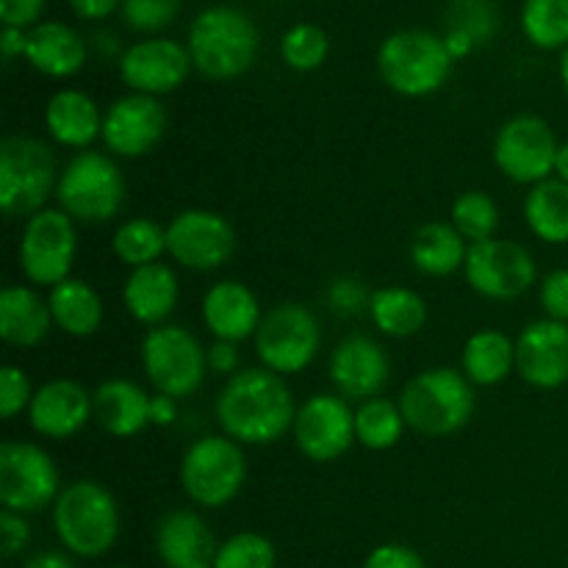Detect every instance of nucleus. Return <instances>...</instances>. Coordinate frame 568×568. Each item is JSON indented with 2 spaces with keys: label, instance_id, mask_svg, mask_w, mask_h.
Returning a JSON list of instances; mask_svg holds the SVG:
<instances>
[{
  "label": "nucleus",
  "instance_id": "f03ea898",
  "mask_svg": "<svg viewBox=\"0 0 568 568\" xmlns=\"http://www.w3.org/2000/svg\"><path fill=\"white\" fill-rule=\"evenodd\" d=\"M405 425L425 438H444L464 430L475 414V386L453 366L425 369L405 383L399 394Z\"/></svg>",
  "mask_w": 568,
  "mask_h": 568
},
{
  "label": "nucleus",
  "instance_id": "49530a36",
  "mask_svg": "<svg viewBox=\"0 0 568 568\" xmlns=\"http://www.w3.org/2000/svg\"><path fill=\"white\" fill-rule=\"evenodd\" d=\"M369 297L372 294H366L364 286L353 277H342L331 286V305L342 314H358L361 308H369Z\"/></svg>",
  "mask_w": 568,
  "mask_h": 568
},
{
  "label": "nucleus",
  "instance_id": "5701e85b",
  "mask_svg": "<svg viewBox=\"0 0 568 568\" xmlns=\"http://www.w3.org/2000/svg\"><path fill=\"white\" fill-rule=\"evenodd\" d=\"M261 320H264V311H261L258 297L242 281H220L205 292L203 322L214 342L242 344L255 338Z\"/></svg>",
  "mask_w": 568,
  "mask_h": 568
},
{
  "label": "nucleus",
  "instance_id": "f8f14e48",
  "mask_svg": "<svg viewBox=\"0 0 568 568\" xmlns=\"http://www.w3.org/2000/svg\"><path fill=\"white\" fill-rule=\"evenodd\" d=\"M78 253L75 220L61 209H42L26 220L20 239V270L31 286H59L70 277Z\"/></svg>",
  "mask_w": 568,
  "mask_h": 568
},
{
  "label": "nucleus",
  "instance_id": "a878e982",
  "mask_svg": "<svg viewBox=\"0 0 568 568\" xmlns=\"http://www.w3.org/2000/svg\"><path fill=\"white\" fill-rule=\"evenodd\" d=\"M44 128L55 144L81 153L103 133V111L81 89H61L44 105Z\"/></svg>",
  "mask_w": 568,
  "mask_h": 568
},
{
  "label": "nucleus",
  "instance_id": "9b49d317",
  "mask_svg": "<svg viewBox=\"0 0 568 568\" xmlns=\"http://www.w3.org/2000/svg\"><path fill=\"white\" fill-rule=\"evenodd\" d=\"M61 475L48 449L33 442L0 444V505L20 516L53 508L61 494Z\"/></svg>",
  "mask_w": 568,
  "mask_h": 568
},
{
  "label": "nucleus",
  "instance_id": "20e7f679",
  "mask_svg": "<svg viewBox=\"0 0 568 568\" xmlns=\"http://www.w3.org/2000/svg\"><path fill=\"white\" fill-rule=\"evenodd\" d=\"M53 530L75 558H103L120 538L116 499L98 480H75L53 503Z\"/></svg>",
  "mask_w": 568,
  "mask_h": 568
},
{
  "label": "nucleus",
  "instance_id": "7c9ffc66",
  "mask_svg": "<svg viewBox=\"0 0 568 568\" xmlns=\"http://www.w3.org/2000/svg\"><path fill=\"white\" fill-rule=\"evenodd\" d=\"M53 327L72 338H89L103 325V300L81 277H67L48 292Z\"/></svg>",
  "mask_w": 568,
  "mask_h": 568
},
{
  "label": "nucleus",
  "instance_id": "79ce46f5",
  "mask_svg": "<svg viewBox=\"0 0 568 568\" xmlns=\"http://www.w3.org/2000/svg\"><path fill=\"white\" fill-rule=\"evenodd\" d=\"M31 399H33V388L31 381H28L26 369L14 364H6L0 369V416L6 422L14 419L17 414L31 408Z\"/></svg>",
  "mask_w": 568,
  "mask_h": 568
},
{
  "label": "nucleus",
  "instance_id": "7ed1b4c3",
  "mask_svg": "<svg viewBox=\"0 0 568 568\" xmlns=\"http://www.w3.org/2000/svg\"><path fill=\"white\" fill-rule=\"evenodd\" d=\"M186 48L194 70L211 81H233L253 67L258 28L233 6H211L194 17Z\"/></svg>",
  "mask_w": 568,
  "mask_h": 568
},
{
  "label": "nucleus",
  "instance_id": "ea45409f",
  "mask_svg": "<svg viewBox=\"0 0 568 568\" xmlns=\"http://www.w3.org/2000/svg\"><path fill=\"white\" fill-rule=\"evenodd\" d=\"M183 0H122V20L136 33H155L172 26L181 14Z\"/></svg>",
  "mask_w": 568,
  "mask_h": 568
},
{
  "label": "nucleus",
  "instance_id": "72a5a7b5",
  "mask_svg": "<svg viewBox=\"0 0 568 568\" xmlns=\"http://www.w3.org/2000/svg\"><path fill=\"white\" fill-rule=\"evenodd\" d=\"M399 403L386 397H372L355 408V442L372 453H386L399 444L405 433Z\"/></svg>",
  "mask_w": 568,
  "mask_h": 568
},
{
  "label": "nucleus",
  "instance_id": "a211bd4d",
  "mask_svg": "<svg viewBox=\"0 0 568 568\" xmlns=\"http://www.w3.org/2000/svg\"><path fill=\"white\" fill-rule=\"evenodd\" d=\"M192 55L186 44L166 37L142 39L131 44L120 59V75L131 92L161 98L181 87L192 72Z\"/></svg>",
  "mask_w": 568,
  "mask_h": 568
},
{
  "label": "nucleus",
  "instance_id": "f257e3e1",
  "mask_svg": "<svg viewBox=\"0 0 568 568\" xmlns=\"http://www.w3.org/2000/svg\"><path fill=\"white\" fill-rule=\"evenodd\" d=\"M222 433L242 447H266L286 436L297 419L294 392L286 377L250 366L227 377L214 403Z\"/></svg>",
  "mask_w": 568,
  "mask_h": 568
},
{
  "label": "nucleus",
  "instance_id": "864d4df0",
  "mask_svg": "<svg viewBox=\"0 0 568 568\" xmlns=\"http://www.w3.org/2000/svg\"><path fill=\"white\" fill-rule=\"evenodd\" d=\"M22 568H75V564L64 552H37Z\"/></svg>",
  "mask_w": 568,
  "mask_h": 568
},
{
  "label": "nucleus",
  "instance_id": "ddd939ff",
  "mask_svg": "<svg viewBox=\"0 0 568 568\" xmlns=\"http://www.w3.org/2000/svg\"><path fill=\"white\" fill-rule=\"evenodd\" d=\"M558 150V136L544 116L516 114L497 131L494 164L508 181L536 186L555 178Z\"/></svg>",
  "mask_w": 568,
  "mask_h": 568
},
{
  "label": "nucleus",
  "instance_id": "c03bdc74",
  "mask_svg": "<svg viewBox=\"0 0 568 568\" xmlns=\"http://www.w3.org/2000/svg\"><path fill=\"white\" fill-rule=\"evenodd\" d=\"M28 544H31V525H28L26 516L14 514V510H3L0 514V555L14 558Z\"/></svg>",
  "mask_w": 568,
  "mask_h": 568
},
{
  "label": "nucleus",
  "instance_id": "dca6fc26",
  "mask_svg": "<svg viewBox=\"0 0 568 568\" xmlns=\"http://www.w3.org/2000/svg\"><path fill=\"white\" fill-rule=\"evenodd\" d=\"M294 444L311 464H333L355 444V410L342 394H314L297 408Z\"/></svg>",
  "mask_w": 568,
  "mask_h": 568
},
{
  "label": "nucleus",
  "instance_id": "c85d7f7f",
  "mask_svg": "<svg viewBox=\"0 0 568 568\" xmlns=\"http://www.w3.org/2000/svg\"><path fill=\"white\" fill-rule=\"evenodd\" d=\"M460 372L471 386H499L516 372V342L505 331L486 327L466 338L460 353Z\"/></svg>",
  "mask_w": 568,
  "mask_h": 568
},
{
  "label": "nucleus",
  "instance_id": "0eeeda50",
  "mask_svg": "<svg viewBox=\"0 0 568 568\" xmlns=\"http://www.w3.org/2000/svg\"><path fill=\"white\" fill-rule=\"evenodd\" d=\"M59 170L53 150L42 139L14 133L0 142V209L9 220H31L48 209L55 194Z\"/></svg>",
  "mask_w": 568,
  "mask_h": 568
},
{
  "label": "nucleus",
  "instance_id": "b1692460",
  "mask_svg": "<svg viewBox=\"0 0 568 568\" xmlns=\"http://www.w3.org/2000/svg\"><path fill=\"white\" fill-rule=\"evenodd\" d=\"M178 300H181L178 272L164 261L131 270V275L125 277V286H122L125 311L148 327L166 325L172 311L178 308Z\"/></svg>",
  "mask_w": 568,
  "mask_h": 568
},
{
  "label": "nucleus",
  "instance_id": "a18cd8bd",
  "mask_svg": "<svg viewBox=\"0 0 568 568\" xmlns=\"http://www.w3.org/2000/svg\"><path fill=\"white\" fill-rule=\"evenodd\" d=\"M364 568H427L422 555L405 544H381L366 555Z\"/></svg>",
  "mask_w": 568,
  "mask_h": 568
},
{
  "label": "nucleus",
  "instance_id": "6e6d98bb",
  "mask_svg": "<svg viewBox=\"0 0 568 568\" xmlns=\"http://www.w3.org/2000/svg\"><path fill=\"white\" fill-rule=\"evenodd\" d=\"M560 83H564V92L568 98V48L560 53Z\"/></svg>",
  "mask_w": 568,
  "mask_h": 568
},
{
  "label": "nucleus",
  "instance_id": "a19ab883",
  "mask_svg": "<svg viewBox=\"0 0 568 568\" xmlns=\"http://www.w3.org/2000/svg\"><path fill=\"white\" fill-rule=\"evenodd\" d=\"M494 26H497V14H494L491 0H455L449 31L464 33L471 42L480 44L483 39L491 37Z\"/></svg>",
  "mask_w": 568,
  "mask_h": 568
},
{
  "label": "nucleus",
  "instance_id": "412c9836",
  "mask_svg": "<svg viewBox=\"0 0 568 568\" xmlns=\"http://www.w3.org/2000/svg\"><path fill=\"white\" fill-rule=\"evenodd\" d=\"M89 419H94L92 394L81 383L55 377L33 392L28 422L37 436L64 442V438L78 436L89 425Z\"/></svg>",
  "mask_w": 568,
  "mask_h": 568
},
{
  "label": "nucleus",
  "instance_id": "58836bf2",
  "mask_svg": "<svg viewBox=\"0 0 568 568\" xmlns=\"http://www.w3.org/2000/svg\"><path fill=\"white\" fill-rule=\"evenodd\" d=\"M277 552L275 544L261 532H236L225 538L216 552L214 568H275Z\"/></svg>",
  "mask_w": 568,
  "mask_h": 568
},
{
  "label": "nucleus",
  "instance_id": "09e8293b",
  "mask_svg": "<svg viewBox=\"0 0 568 568\" xmlns=\"http://www.w3.org/2000/svg\"><path fill=\"white\" fill-rule=\"evenodd\" d=\"M209 372L222 377H233L242 372V355H239V344L233 342H214L209 347Z\"/></svg>",
  "mask_w": 568,
  "mask_h": 568
},
{
  "label": "nucleus",
  "instance_id": "5fc2aeb1",
  "mask_svg": "<svg viewBox=\"0 0 568 568\" xmlns=\"http://www.w3.org/2000/svg\"><path fill=\"white\" fill-rule=\"evenodd\" d=\"M555 178L568 183V142L560 144L558 150V164H555Z\"/></svg>",
  "mask_w": 568,
  "mask_h": 568
},
{
  "label": "nucleus",
  "instance_id": "4be33fe9",
  "mask_svg": "<svg viewBox=\"0 0 568 568\" xmlns=\"http://www.w3.org/2000/svg\"><path fill=\"white\" fill-rule=\"evenodd\" d=\"M216 544L209 521L189 508L166 510L155 527V555L164 568H214Z\"/></svg>",
  "mask_w": 568,
  "mask_h": 568
},
{
  "label": "nucleus",
  "instance_id": "4c0bfd02",
  "mask_svg": "<svg viewBox=\"0 0 568 568\" xmlns=\"http://www.w3.org/2000/svg\"><path fill=\"white\" fill-rule=\"evenodd\" d=\"M327 53H331V39L314 22H300V26L288 28L281 39L283 61L297 72L320 70Z\"/></svg>",
  "mask_w": 568,
  "mask_h": 568
},
{
  "label": "nucleus",
  "instance_id": "473e14b6",
  "mask_svg": "<svg viewBox=\"0 0 568 568\" xmlns=\"http://www.w3.org/2000/svg\"><path fill=\"white\" fill-rule=\"evenodd\" d=\"M521 211L532 236L547 244H568V183L560 178L536 183Z\"/></svg>",
  "mask_w": 568,
  "mask_h": 568
},
{
  "label": "nucleus",
  "instance_id": "8fccbe9b",
  "mask_svg": "<svg viewBox=\"0 0 568 568\" xmlns=\"http://www.w3.org/2000/svg\"><path fill=\"white\" fill-rule=\"evenodd\" d=\"M116 6H122V0H70V9L81 20H103Z\"/></svg>",
  "mask_w": 568,
  "mask_h": 568
},
{
  "label": "nucleus",
  "instance_id": "3c124183",
  "mask_svg": "<svg viewBox=\"0 0 568 568\" xmlns=\"http://www.w3.org/2000/svg\"><path fill=\"white\" fill-rule=\"evenodd\" d=\"M178 419V399L166 397V394H155L150 403V425L170 427Z\"/></svg>",
  "mask_w": 568,
  "mask_h": 568
},
{
  "label": "nucleus",
  "instance_id": "393cba45",
  "mask_svg": "<svg viewBox=\"0 0 568 568\" xmlns=\"http://www.w3.org/2000/svg\"><path fill=\"white\" fill-rule=\"evenodd\" d=\"M150 397L142 386L125 377L103 381L92 392L94 422L114 438H133L150 425Z\"/></svg>",
  "mask_w": 568,
  "mask_h": 568
},
{
  "label": "nucleus",
  "instance_id": "bb28decb",
  "mask_svg": "<svg viewBox=\"0 0 568 568\" xmlns=\"http://www.w3.org/2000/svg\"><path fill=\"white\" fill-rule=\"evenodd\" d=\"M50 331H53L50 305L37 288L11 283L0 292V338L9 347H39L50 336Z\"/></svg>",
  "mask_w": 568,
  "mask_h": 568
},
{
  "label": "nucleus",
  "instance_id": "cd10ccee",
  "mask_svg": "<svg viewBox=\"0 0 568 568\" xmlns=\"http://www.w3.org/2000/svg\"><path fill=\"white\" fill-rule=\"evenodd\" d=\"M87 42L67 22H37L26 39V61L48 78H70L87 64Z\"/></svg>",
  "mask_w": 568,
  "mask_h": 568
},
{
  "label": "nucleus",
  "instance_id": "de8ad7c7",
  "mask_svg": "<svg viewBox=\"0 0 568 568\" xmlns=\"http://www.w3.org/2000/svg\"><path fill=\"white\" fill-rule=\"evenodd\" d=\"M42 9L44 0H0V20L3 28L37 26Z\"/></svg>",
  "mask_w": 568,
  "mask_h": 568
},
{
  "label": "nucleus",
  "instance_id": "37998d69",
  "mask_svg": "<svg viewBox=\"0 0 568 568\" xmlns=\"http://www.w3.org/2000/svg\"><path fill=\"white\" fill-rule=\"evenodd\" d=\"M538 303H541L547 320L568 325V270H555L544 277L538 286Z\"/></svg>",
  "mask_w": 568,
  "mask_h": 568
},
{
  "label": "nucleus",
  "instance_id": "f3484780",
  "mask_svg": "<svg viewBox=\"0 0 568 568\" xmlns=\"http://www.w3.org/2000/svg\"><path fill=\"white\" fill-rule=\"evenodd\" d=\"M166 109L150 94H125L103 111L105 150L116 159H142L166 133Z\"/></svg>",
  "mask_w": 568,
  "mask_h": 568
},
{
  "label": "nucleus",
  "instance_id": "c9c22d12",
  "mask_svg": "<svg viewBox=\"0 0 568 568\" xmlns=\"http://www.w3.org/2000/svg\"><path fill=\"white\" fill-rule=\"evenodd\" d=\"M521 31L536 48H568V0H525Z\"/></svg>",
  "mask_w": 568,
  "mask_h": 568
},
{
  "label": "nucleus",
  "instance_id": "603ef678",
  "mask_svg": "<svg viewBox=\"0 0 568 568\" xmlns=\"http://www.w3.org/2000/svg\"><path fill=\"white\" fill-rule=\"evenodd\" d=\"M26 39L28 31H22V28H3V33H0V53H3V61L26 55Z\"/></svg>",
  "mask_w": 568,
  "mask_h": 568
},
{
  "label": "nucleus",
  "instance_id": "c756f323",
  "mask_svg": "<svg viewBox=\"0 0 568 568\" xmlns=\"http://www.w3.org/2000/svg\"><path fill=\"white\" fill-rule=\"evenodd\" d=\"M469 242L453 222H425L410 242V264L427 277H449L466 266Z\"/></svg>",
  "mask_w": 568,
  "mask_h": 568
},
{
  "label": "nucleus",
  "instance_id": "f704fd0d",
  "mask_svg": "<svg viewBox=\"0 0 568 568\" xmlns=\"http://www.w3.org/2000/svg\"><path fill=\"white\" fill-rule=\"evenodd\" d=\"M111 250L131 270L159 264L161 255L166 253V227H161L150 216H133L116 227Z\"/></svg>",
  "mask_w": 568,
  "mask_h": 568
},
{
  "label": "nucleus",
  "instance_id": "6e6552de",
  "mask_svg": "<svg viewBox=\"0 0 568 568\" xmlns=\"http://www.w3.org/2000/svg\"><path fill=\"white\" fill-rule=\"evenodd\" d=\"M247 483L244 447L225 433L203 436L183 453L181 486L197 508H225Z\"/></svg>",
  "mask_w": 568,
  "mask_h": 568
},
{
  "label": "nucleus",
  "instance_id": "6ab92c4d",
  "mask_svg": "<svg viewBox=\"0 0 568 568\" xmlns=\"http://www.w3.org/2000/svg\"><path fill=\"white\" fill-rule=\"evenodd\" d=\"M516 372L521 381L541 392H555L568 383V325L536 320L516 338Z\"/></svg>",
  "mask_w": 568,
  "mask_h": 568
},
{
  "label": "nucleus",
  "instance_id": "39448f33",
  "mask_svg": "<svg viewBox=\"0 0 568 568\" xmlns=\"http://www.w3.org/2000/svg\"><path fill=\"white\" fill-rule=\"evenodd\" d=\"M125 192V175L109 153L81 150L59 172L55 209L83 225H103L120 214Z\"/></svg>",
  "mask_w": 568,
  "mask_h": 568
},
{
  "label": "nucleus",
  "instance_id": "1a4fd4ad",
  "mask_svg": "<svg viewBox=\"0 0 568 568\" xmlns=\"http://www.w3.org/2000/svg\"><path fill=\"white\" fill-rule=\"evenodd\" d=\"M142 369L155 394L192 397L209 372V349L189 327L159 325L142 338Z\"/></svg>",
  "mask_w": 568,
  "mask_h": 568
},
{
  "label": "nucleus",
  "instance_id": "2eb2a0df",
  "mask_svg": "<svg viewBox=\"0 0 568 568\" xmlns=\"http://www.w3.org/2000/svg\"><path fill=\"white\" fill-rule=\"evenodd\" d=\"M236 253V231L222 214L186 209L166 225V255L192 272H214Z\"/></svg>",
  "mask_w": 568,
  "mask_h": 568
},
{
  "label": "nucleus",
  "instance_id": "4468645a",
  "mask_svg": "<svg viewBox=\"0 0 568 568\" xmlns=\"http://www.w3.org/2000/svg\"><path fill=\"white\" fill-rule=\"evenodd\" d=\"M464 275L480 297L505 303L536 286L538 264L530 250L521 244L508 239H488V242L469 244Z\"/></svg>",
  "mask_w": 568,
  "mask_h": 568
},
{
  "label": "nucleus",
  "instance_id": "9d476101",
  "mask_svg": "<svg viewBox=\"0 0 568 568\" xmlns=\"http://www.w3.org/2000/svg\"><path fill=\"white\" fill-rule=\"evenodd\" d=\"M253 344L264 369L281 377L300 375L320 353V320L303 303H277L261 320Z\"/></svg>",
  "mask_w": 568,
  "mask_h": 568
},
{
  "label": "nucleus",
  "instance_id": "aec40b11",
  "mask_svg": "<svg viewBox=\"0 0 568 568\" xmlns=\"http://www.w3.org/2000/svg\"><path fill=\"white\" fill-rule=\"evenodd\" d=\"M331 383L344 399L366 403L381 397L392 375V361L383 344L369 336H347L331 355Z\"/></svg>",
  "mask_w": 568,
  "mask_h": 568
},
{
  "label": "nucleus",
  "instance_id": "2f4dec72",
  "mask_svg": "<svg viewBox=\"0 0 568 568\" xmlns=\"http://www.w3.org/2000/svg\"><path fill=\"white\" fill-rule=\"evenodd\" d=\"M369 320L383 336L414 338L427 325V303L408 286H383L369 297Z\"/></svg>",
  "mask_w": 568,
  "mask_h": 568
},
{
  "label": "nucleus",
  "instance_id": "e433bc0d",
  "mask_svg": "<svg viewBox=\"0 0 568 568\" xmlns=\"http://www.w3.org/2000/svg\"><path fill=\"white\" fill-rule=\"evenodd\" d=\"M449 222H453L455 231L469 244L488 242V239H497L499 205L494 203V197L488 192L471 189V192H464L455 197L453 211H449Z\"/></svg>",
  "mask_w": 568,
  "mask_h": 568
},
{
  "label": "nucleus",
  "instance_id": "423d86ee",
  "mask_svg": "<svg viewBox=\"0 0 568 568\" xmlns=\"http://www.w3.org/2000/svg\"><path fill=\"white\" fill-rule=\"evenodd\" d=\"M453 64L455 59L444 37L422 28L392 33L377 53V70L383 81L403 98L436 94L453 75Z\"/></svg>",
  "mask_w": 568,
  "mask_h": 568
},
{
  "label": "nucleus",
  "instance_id": "4d7b16f0",
  "mask_svg": "<svg viewBox=\"0 0 568 568\" xmlns=\"http://www.w3.org/2000/svg\"><path fill=\"white\" fill-rule=\"evenodd\" d=\"M114 568H128V566H114Z\"/></svg>",
  "mask_w": 568,
  "mask_h": 568
}]
</instances>
